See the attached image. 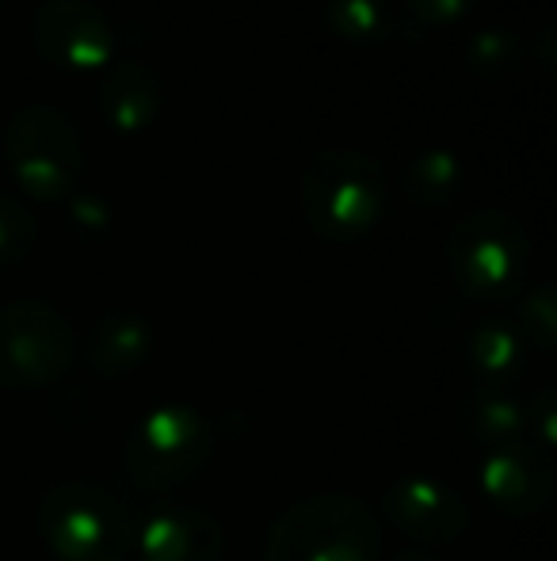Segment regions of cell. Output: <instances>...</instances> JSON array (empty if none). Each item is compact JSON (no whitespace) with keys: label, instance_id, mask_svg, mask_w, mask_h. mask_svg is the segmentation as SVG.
Segmentation results:
<instances>
[{"label":"cell","instance_id":"cell-15","mask_svg":"<svg viewBox=\"0 0 557 561\" xmlns=\"http://www.w3.org/2000/svg\"><path fill=\"white\" fill-rule=\"evenodd\" d=\"M466 363L481 382H489V390L497 386H508L523 375L527 367V340L520 336V329H512L508 321H477L466 336Z\"/></svg>","mask_w":557,"mask_h":561},{"label":"cell","instance_id":"cell-20","mask_svg":"<svg viewBox=\"0 0 557 561\" xmlns=\"http://www.w3.org/2000/svg\"><path fill=\"white\" fill-rule=\"evenodd\" d=\"M520 336L527 340V347L535 344L538 352H554L557 340V302H554V283L543 279L538 287H531L520 302Z\"/></svg>","mask_w":557,"mask_h":561},{"label":"cell","instance_id":"cell-24","mask_svg":"<svg viewBox=\"0 0 557 561\" xmlns=\"http://www.w3.org/2000/svg\"><path fill=\"white\" fill-rule=\"evenodd\" d=\"M527 54L538 61V69H543V81H554V54H557V31H554V20L546 15L543 23H538V31L531 35L527 43Z\"/></svg>","mask_w":557,"mask_h":561},{"label":"cell","instance_id":"cell-19","mask_svg":"<svg viewBox=\"0 0 557 561\" xmlns=\"http://www.w3.org/2000/svg\"><path fill=\"white\" fill-rule=\"evenodd\" d=\"M520 38L504 27H485L466 43V66L477 77H508L520 61Z\"/></svg>","mask_w":557,"mask_h":561},{"label":"cell","instance_id":"cell-5","mask_svg":"<svg viewBox=\"0 0 557 561\" xmlns=\"http://www.w3.org/2000/svg\"><path fill=\"white\" fill-rule=\"evenodd\" d=\"M446 272L474 302H504L520 295L531 272V233L512 210L477 207L446 233Z\"/></svg>","mask_w":557,"mask_h":561},{"label":"cell","instance_id":"cell-23","mask_svg":"<svg viewBox=\"0 0 557 561\" xmlns=\"http://www.w3.org/2000/svg\"><path fill=\"white\" fill-rule=\"evenodd\" d=\"M69 222L81 229V233H104L112 226V207H107L104 195L73 192L69 195Z\"/></svg>","mask_w":557,"mask_h":561},{"label":"cell","instance_id":"cell-14","mask_svg":"<svg viewBox=\"0 0 557 561\" xmlns=\"http://www.w3.org/2000/svg\"><path fill=\"white\" fill-rule=\"evenodd\" d=\"M466 187V161L451 146H428L402 169V192L417 210H446Z\"/></svg>","mask_w":557,"mask_h":561},{"label":"cell","instance_id":"cell-3","mask_svg":"<svg viewBox=\"0 0 557 561\" xmlns=\"http://www.w3.org/2000/svg\"><path fill=\"white\" fill-rule=\"evenodd\" d=\"M379 516L351 493H321L290 504L264 542V561H379Z\"/></svg>","mask_w":557,"mask_h":561},{"label":"cell","instance_id":"cell-9","mask_svg":"<svg viewBox=\"0 0 557 561\" xmlns=\"http://www.w3.org/2000/svg\"><path fill=\"white\" fill-rule=\"evenodd\" d=\"M382 512L405 539L431 550L459 542L469 527V504L462 501V493H454L439 478H423V473L390 481L382 493Z\"/></svg>","mask_w":557,"mask_h":561},{"label":"cell","instance_id":"cell-4","mask_svg":"<svg viewBox=\"0 0 557 561\" xmlns=\"http://www.w3.org/2000/svg\"><path fill=\"white\" fill-rule=\"evenodd\" d=\"M4 169L15 187L38 203H61L84 176V134L77 118L58 104H23L4 126Z\"/></svg>","mask_w":557,"mask_h":561},{"label":"cell","instance_id":"cell-25","mask_svg":"<svg viewBox=\"0 0 557 561\" xmlns=\"http://www.w3.org/2000/svg\"><path fill=\"white\" fill-rule=\"evenodd\" d=\"M390 561H439L436 554H428V550H405V554L390 558Z\"/></svg>","mask_w":557,"mask_h":561},{"label":"cell","instance_id":"cell-10","mask_svg":"<svg viewBox=\"0 0 557 561\" xmlns=\"http://www.w3.org/2000/svg\"><path fill=\"white\" fill-rule=\"evenodd\" d=\"M554 462L543 447L531 439L485 450L481 466V493L508 516H538L554 501Z\"/></svg>","mask_w":557,"mask_h":561},{"label":"cell","instance_id":"cell-12","mask_svg":"<svg viewBox=\"0 0 557 561\" xmlns=\"http://www.w3.org/2000/svg\"><path fill=\"white\" fill-rule=\"evenodd\" d=\"M96 107L119 134H141L161 118L164 81L149 61L141 58H112L100 73Z\"/></svg>","mask_w":557,"mask_h":561},{"label":"cell","instance_id":"cell-7","mask_svg":"<svg viewBox=\"0 0 557 561\" xmlns=\"http://www.w3.org/2000/svg\"><path fill=\"white\" fill-rule=\"evenodd\" d=\"M77 355L73 321L43 298L0 306V386L38 390L54 386Z\"/></svg>","mask_w":557,"mask_h":561},{"label":"cell","instance_id":"cell-13","mask_svg":"<svg viewBox=\"0 0 557 561\" xmlns=\"http://www.w3.org/2000/svg\"><path fill=\"white\" fill-rule=\"evenodd\" d=\"M153 344H156V329L146 313L112 310L92 321L89 340H84V359H89L92 375L115 382V378L135 375L141 363L153 355Z\"/></svg>","mask_w":557,"mask_h":561},{"label":"cell","instance_id":"cell-21","mask_svg":"<svg viewBox=\"0 0 557 561\" xmlns=\"http://www.w3.org/2000/svg\"><path fill=\"white\" fill-rule=\"evenodd\" d=\"M557 390L554 386H538V390H531V398L523 401V432H531V436L538 439L535 447L550 450L554 439H557Z\"/></svg>","mask_w":557,"mask_h":561},{"label":"cell","instance_id":"cell-17","mask_svg":"<svg viewBox=\"0 0 557 561\" xmlns=\"http://www.w3.org/2000/svg\"><path fill=\"white\" fill-rule=\"evenodd\" d=\"M325 27L351 46H379L402 38V15L390 0H325Z\"/></svg>","mask_w":557,"mask_h":561},{"label":"cell","instance_id":"cell-6","mask_svg":"<svg viewBox=\"0 0 557 561\" xmlns=\"http://www.w3.org/2000/svg\"><path fill=\"white\" fill-rule=\"evenodd\" d=\"M218 428L192 405H156L123 439V470L146 493H172L207 470Z\"/></svg>","mask_w":557,"mask_h":561},{"label":"cell","instance_id":"cell-22","mask_svg":"<svg viewBox=\"0 0 557 561\" xmlns=\"http://www.w3.org/2000/svg\"><path fill=\"white\" fill-rule=\"evenodd\" d=\"M481 0H405V12L413 15L417 27H451L466 20Z\"/></svg>","mask_w":557,"mask_h":561},{"label":"cell","instance_id":"cell-8","mask_svg":"<svg viewBox=\"0 0 557 561\" xmlns=\"http://www.w3.org/2000/svg\"><path fill=\"white\" fill-rule=\"evenodd\" d=\"M31 46L61 73H96L115 54V23L96 0H38Z\"/></svg>","mask_w":557,"mask_h":561},{"label":"cell","instance_id":"cell-1","mask_svg":"<svg viewBox=\"0 0 557 561\" xmlns=\"http://www.w3.org/2000/svg\"><path fill=\"white\" fill-rule=\"evenodd\" d=\"M298 210L321 241H359L386 215V169L363 149H317L298 180Z\"/></svg>","mask_w":557,"mask_h":561},{"label":"cell","instance_id":"cell-2","mask_svg":"<svg viewBox=\"0 0 557 561\" xmlns=\"http://www.w3.org/2000/svg\"><path fill=\"white\" fill-rule=\"evenodd\" d=\"M38 535L58 561H127L138 539L130 504L100 481H58L38 501Z\"/></svg>","mask_w":557,"mask_h":561},{"label":"cell","instance_id":"cell-16","mask_svg":"<svg viewBox=\"0 0 557 561\" xmlns=\"http://www.w3.org/2000/svg\"><path fill=\"white\" fill-rule=\"evenodd\" d=\"M459 428L466 432L469 444L497 450L508 444H520L527 432H523V401L508 398L500 390H474L462 398L459 405Z\"/></svg>","mask_w":557,"mask_h":561},{"label":"cell","instance_id":"cell-18","mask_svg":"<svg viewBox=\"0 0 557 561\" xmlns=\"http://www.w3.org/2000/svg\"><path fill=\"white\" fill-rule=\"evenodd\" d=\"M38 222L31 207H23L15 195L0 192V267H15L35 252Z\"/></svg>","mask_w":557,"mask_h":561},{"label":"cell","instance_id":"cell-11","mask_svg":"<svg viewBox=\"0 0 557 561\" xmlns=\"http://www.w3.org/2000/svg\"><path fill=\"white\" fill-rule=\"evenodd\" d=\"M135 550L141 561H222L225 527L210 512L172 504L138 527Z\"/></svg>","mask_w":557,"mask_h":561}]
</instances>
